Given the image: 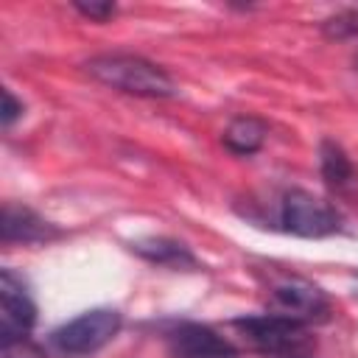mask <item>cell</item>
<instances>
[{
	"label": "cell",
	"instance_id": "1",
	"mask_svg": "<svg viewBox=\"0 0 358 358\" xmlns=\"http://www.w3.org/2000/svg\"><path fill=\"white\" fill-rule=\"evenodd\" d=\"M84 70L109 90L137 98H171L176 95L173 78L154 62L134 53H103L84 64Z\"/></svg>",
	"mask_w": 358,
	"mask_h": 358
},
{
	"label": "cell",
	"instance_id": "2",
	"mask_svg": "<svg viewBox=\"0 0 358 358\" xmlns=\"http://www.w3.org/2000/svg\"><path fill=\"white\" fill-rule=\"evenodd\" d=\"M277 227L299 238H327L341 229V213L322 196L302 187H288L277 199Z\"/></svg>",
	"mask_w": 358,
	"mask_h": 358
},
{
	"label": "cell",
	"instance_id": "3",
	"mask_svg": "<svg viewBox=\"0 0 358 358\" xmlns=\"http://www.w3.org/2000/svg\"><path fill=\"white\" fill-rule=\"evenodd\" d=\"M120 324H123V319L115 308H92V310H84L81 316L70 319L67 324H62L53 333V347L70 358L92 355L117 336Z\"/></svg>",
	"mask_w": 358,
	"mask_h": 358
},
{
	"label": "cell",
	"instance_id": "4",
	"mask_svg": "<svg viewBox=\"0 0 358 358\" xmlns=\"http://www.w3.org/2000/svg\"><path fill=\"white\" fill-rule=\"evenodd\" d=\"M232 327L246 338V344L266 355H291L308 344V330L302 322L288 319L282 313L243 316L235 319Z\"/></svg>",
	"mask_w": 358,
	"mask_h": 358
},
{
	"label": "cell",
	"instance_id": "5",
	"mask_svg": "<svg viewBox=\"0 0 358 358\" xmlns=\"http://www.w3.org/2000/svg\"><path fill=\"white\" fill-rule=\"evenodd\" d=\"M36 324V305L20 274L3 268L0 274V344L28 338Z\"/></svg>",
	"mask_w": 358,
	"mask_h": 358
},
{
	"label": "cell",
	"instance_id": "6",
	"mask_svg": "<svg viewBox=\"0 0 358 358\" xmlns=\"http://www.w3.org/2000/svg\"><path fill=\"white\" fill-rule=\"evenodd\" d=\"M165 347L171 358H235L229 338L199 322H179L165 330Z\"/></svg>",
	"mask_w": 358,
	"mask_h": 358
},
{
	"label": "cell",
	"instance_id": "7",
	"mask_svg": "<svg viewBox=\"0 0 358 358\" xmlns=\"http://www.w3.org/2000/svg\"><path fill=\"white\" fill-rule=\"evenodd\" d=\"M271 299L277 313L296 319L302 324L324 322L330 316V299L322 288H316L308 280H282L271 288Z\"/></svg>",
	"mask_w": 358,
	"mask_h": 358
},
{
	"label": "cell",
	"instance_id": "8",
	"mask_svg": "<svg viewBox=\"0 0 358 358\" xmlns=\"http://www.w3.org/2000/svg\"><path fill=\"white\" fill-rule=\"evenodd\" d=\"M62 229L50 221H45L39 213H34L25 204L6 201L3 218H0V238L3 243H48L59 238Z\"/></svg>",
	"mask_w": 358,
	"mask_h": 358
},
{
	"label": "cell",
	"instance_id": "9",
	"mask_svg": "<svg viewBox=\"0 0 358 358\" xmlns=\"http://www.w3.org/2000/svg\"><path fill=\"white\" fill-rule=\"evenodd\" d=\"M131 252L140 255L143 260L165 266V268H199L196 255L173 238H162V235L137 238V241H131Z\"/></svg>",
	"mask_w": 358,
	"mask_h": 358
},
{
	"label": "cell",
	"instance_id": "10",
	"mask_svg": "<svg viewBox=\"0 0 358 358\" xmlns=\"http://www.w3.org/2000/svg\"><path fill=\"white\" fill-rule=\"evenodd\" d=\"M266 134H268V126L260 117H255V115H238L224 129L221 143L227 145V151H232L238 157H249V154H255V151L263 148Z\"/></svg>",
	"mask_w": 358,
	"mask_h": 358
},
{
	"label": "cell",
	"instance_id": "11",
	"mask_svg": "<svg viewBox=\"0 0 358 358\" xmlns=\"http://www.w3.org/2000/svg\"><path fill=\"white\" fill-rule=\"evenodd\" d=\"M319 171H322V179L327 182V187H333L336 193L350 190L355 185V168H352L347 151L333 140H322V145H319Z\"/></svg>",
	"mask_w": 358,
	"mask_h": 358
},
{
	"label": "cell",
	"instance_id": "12",
	"mask_svg": "<svg viewBox=\"0 0 358 358\" xmlns=\"http://www.w3.org/2000/svg\"><path fill=\"white\" fill-rule=\"evenodd\" d=\"M324 34L333 39H358V11H341L330 20H324Z\"/></svg>",
	"mask_w": 358,
	"mask_h": 358
},
{
	"label": "cell",
	"instance_id": "13",
	"mask_svg": "<svg viewBox=\"0 0 358 358\" xmlns=\"http://www.w3.org/2000/svg\"><path fill=\"white\" fill-rule=\"evenodd\" d=\"M73 8H76L81 17L92 20V22H106V20L115 17V11H117L115 3H98V0H90V3H73Z\"/></svg>",
	"mask_w": 358,
	"mask_h": 358
},
{
	"label": "cell",
	"instance_id": "14",
	"mask_svg": "<svg viewBox=\"0 0 358 358\" xmlns=\"http://www.w3.org/2000/svg\"><path fill=\"white\" fill-rule=\"evenodd\" d=\"M0 358H45V350L39 344H34L31 338H20V341L3 344Z\"/></svg>",
	"mask_w": 358,
	"mask_h": 358
},
{
	"label": "cell",
	"instance_id": "15",
	"mask_svg": "<svg viewBox=\"0 0 358 358\" xmlns=\"http://www.w3.org/2000/svg\"><path fill=\"white\" fill-rule=\"evenodd\" d=\"M0 117H3L6 129H11L17 117H22V101H17L11 90H3V112H0Z\"/></svg>",
	"mask_w": 358,
	"mask_h": 358
},
{
	"label": "cell",
	"instance_id": "16",
	"mask_svg": "<svg viewBox=\"0 0 358 358\" xmlns=\"http://www.w3.org/2000/svg\"><path fill=\"white\" fill-rule=\"evenodd\" d=\"M355 64H358V56H355Z\"/></svg>",
	"mask_w": 358,
	"mask_h": 358
}]
</instances>
